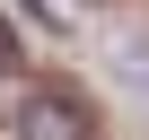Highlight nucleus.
<instances>
[{"label":"nucleus","instance_id":"nucleus-1","mask_svg":"<svg viewBox=\"0 0 149 140\" xmlns=\"http://www.w3.org/2000/svg\"><path fill=\"white\" fill-rule=\"evenodd\" d=\"M18 140H88V105L70 88H26L18 96Z\"/></svg>","mask_w":149,"mask_h":140}]
</instances>
